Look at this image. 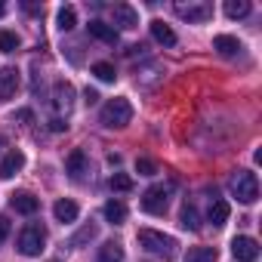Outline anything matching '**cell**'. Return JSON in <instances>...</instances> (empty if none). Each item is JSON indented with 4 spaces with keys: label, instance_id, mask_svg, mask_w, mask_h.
Masks as SVG:
<instances>
[{
    "label": "cell",
    "instance_id": "6da1fadb",
    "mask_svg": "<svg viewBox=\"0 0 262 262\" xmlns=\"http://www.w3.org/2000/svg\"><path fill=\"white\" fill-rule=\"evenodd\" d=\"M136 237H139V247L148 250V253H155V256H164V259H173L176 256V241L170 234H161L155 228H139Z\"/></svg>",
    "mask_w": 262,
    "mask_h": 262
},
{
    "label": "cell",
    "instance_id": "7a4b0ae2",
    "mask_svg": "<svg viewBox=\"0 0 262 262\" xmlns=\"http://www.w3.org/2000/svg\"><path fill=\"white\" fill-rule=\"evenodd\" d=\"M47 247V228L40 222H31L19 231V241H16V250L22 256H40Z\"/></svg>",
    "mask_w": 262,
    "mask_h": 262
},
{
    "label": "cell",
    "instance_id": "3957f363",
    "mask_svg": "<svg viewBox=\"0 0 262 262\" xmlns=\"http://www.w3.org/2000/svg\"><path fill=\"white\" fill-rule=\"evenodd\" d=\"M99 120H102V126H108V129H120V126H126L129 120H133V105H129L126 99H111V102L102 105Z\"/></svg>",
    "mask_w": 262,
    "mask_h": 262
},
{
    "label": "cell",
    "instance_id": "277c9868",
    "mask_svg": "<svg viewBox=\"0 0 262 262\" xmlns=\"http://www.w3.org/2000/svg\"><path fill=\"white\" fill-rule=\"evenodd\" d=\"M231 194H234L241 204H253V201L259 198V179H256V173L237 170V173L231 176Z\"/></svg>",
    "mask_w": 262,
    "mask_h": 262
},
{
    "label": "cell",
    "instance_id": "5b68a950",
    "mask_svg": "<svg viewBox=\"0 0 262 262\" xmlns=\"http://www.w3.org/2000/svg\"><path fill=\"white\" fill-rule=\"evenodd\" d=\"M167 207H170V188H167V185H151V188L142 194V210H145V213L161 216V213H167Z\"/></svg>",
    "mask_w": 262,
    "mask_h": 262
},
{
    "label": "cell",
    "instance_id": "8992f818",
    "mask_svg": "<svg viewBox=\"0 0 262 262\" xmlns=\"http://www.w3.org/2000/svg\"><path fill=\"white\" fill-rule=\"evenodd\" d=\"M176 16L185 19V22H210L213 19V4L207 0H198V4H176Z\"/></svg>",
    "mask_w": 262,
    "mask_h": 262
},
{
    "label": "cell",
    "instance_id": "52a82bcc",
    "mask_svg": "<svg viewBox=\"0 0 262 262\" xmlns=\"http://www.w3.org/2000/svg\"><path fill=\"white\" fill-rule=\"evenodd\" d=\"M231 253H234L237 262H256L259 259V244L253 237H247V234H237L231 241Z\"/></svg>",
    "mask_w": 262,
    "mask_h": 262
},
{
    "label": "cell",
    "instance_id": "ba28073f",
    "mask_svg": "<svg viewBox=\"0 0 262 262\" xmlns=\"http://www.w3.org/2000/svg\"><path fill=\"white\" fill-rule=\"evenodd\" d=\"M53 105H56V117H62V114H68L71 111V105H74V86L68 83V80H59L56 83V90H53Z\"/></svg>",
    "mask_w": 262,
    "mask_h": 262
},
{
    "label": "cell",
    "instance_id": "9c48e42d",
    "mask_svg": "<svg viewBox=\"0 0 262 262\" xmlns=\"http://www.w3.org/2000/svg\"><path fill=\"white\" fill-rule=\"evenodd\" d=\"M19 68H13V65H7V68H0V102H7V99H13L16 96V90H19Z\"/></svg>",
    "mask_w": 262,
    "mask_h": 262
},
{
    "label": "cell",
    "instance_id": "30bf717a",
    "mask_svg": "<svg viewBox=\"0 0 262 262\" xmlns=\"http://www.w3.org/2000/svg\"><path fill=\"white\" fill-rule=\"evenodd\" d=\"M10 204H13V210L22 213V216H34V213L40 210V198H34L31 191H16V194L10 198Z\"/></svg>",
    "mask_w": 262,
    "mask_h": 262
},
{
    "label": "cell",
    "instance_id": "8fae6325",
    "mask_svg": "<svg viewBox=\"0 0 262 262\" xmlns=\"http://www.w3.org/2000/svg\"><path fill=\"white\" fill-rule=\"evenodd\" d=\"M111 16H114V25H120V28H136L139 25V13L129 4H114Z\"/></svg>",
    "mask_w": 262,
    "mask_h": 262
},
{
    "label": "cell",
    "instance_id": "7c38bea8",
    "mask_svg": "<svg viewBox=\"0 0 262 262\" xmlns=\"http://www.w3.org/2000/svg\"><path fill=\"white\" fill-rule=\"evenodd\" d=\"M22 167H25V155H22L19 148H13V151L4 158V164H0V176H4V179H13Z\"/></svg>",
    "mask_w": 262,
    "mask_h": 262
},
{
    "label": "cell",
    "instance_id": "4fadbf2b",
    "mask_svg": "<svg viewBox=\"0 0 262 262\" xmlns=\"http://www.w3.org/2000/svg\"><path fill=\"white\" fill-rule=\"evenodd\" d=\"M65 173H68L71 179H80V176L86 173V155H83L80 148H74V151L65 158Z\"/></svg>",
    "mask_w": 262,
    "mask_h": 262
},
{
    "label": "cell",
    "instance_id": "5bb4252c",
    "mask_svg": "<svg viewBox=\"0 0 262 262\" xmlns=\"http://www.w3.org/2000/svg\"><path fill=\"white\" fill-rule=\"evenodd\" d=\"M228 213H231V207H228V201H222V198H216L213 204H210V210H207V219L216 225V228H222L225 222H228Z\"/></svg>",
    "mask_w": 262,
    "mask_h": 262
},
{
    "label": "cell",
    "instance_id": "9a60e30c",
    "mask_svg": "<svg viewBox=\"0 0 262 262\" xmlns=\"http://www.w3.org/2000/svg\"><path fill=\"white\" fill-rule=\"evenodd\" d=\"M86 28H90L93 37H99V40H105V43H117V28H114V25H105V22L93 19Z\"/></svg>",
    "mask_w": 262,
    "mask_h": 262
},
{
    "label": "cell",
    "instance_id": "2e32d148",
    "mask_svg": "<svg viewBox=\"0 0 262 262\" xmlns=\"http://www.w3.org/2000/svg\"><path fill=\"white\" fill-rule=\"evenodd\" d=\"M99 262H123V244L120 241H105L99 247Z\"/></svg>",
    "mask_w": 262,
    "mask_h": 262
},
{
    "label": "cell",
    "instance_id": "e0dca14e",
    "mask_svg": "<svg viewBox=\"0 0 262 262\" xmlns=\"http://www.w3.org/2000/svg\"><path fill=\"white\" fill-rule=\"evenodd\" d=\"M185 262H219V250L216 247H191L185 253Z\"/></svg>",
    "mask_w": 262,
    "mask_h": 262
},
{
    "label": "cell",
    "instance_id": "ac0fdd59",
    "mask_svg": "<svg viewBox=\"0 0 262 262\" xmlns=\"http://www.w3.org/2000/svg\"><path fill=\"white\" fill-rule=\"evenodd\" d=\"M151 37L158 40V43H164V47H173L176 43V34H173V28L167 25V22H151Z\"/></svg>",
    "mask_w": 262,
    "mask_h": 262
},
{
    "label": "cell",
    "instance_id": "d6986e66",
    "mask_svg": "<svg viewBox=\"0 0 262 262\" xmlns=\"http://www.w3.org/2000/svg\"><path fill=\"white\" fill-rule=\"evenodd\" d=\"M53 213H56V219H59V222H74L80 210H77V204H74V201H68V198H65V201H56Z\"/></svg>",
    "mask_w": 262,
    "mask_h": 262
},
{
    "label": "cell",
    "instance_id": "ffe728a7",
    "mask_svg": "<svg viewBox=\"0 0 262 262\" xmlns=\"http://www.w3.org/2000/svg\"><path fill=\"white\" fill-rule=\"evenodd\" d=\"M213 47H216L222 56H237V53H241V40L231 37V34H219V37L213 40Z\"/></svg>",
    "mask_w": 262,
    "mask_h": 262
},
{
    "label": "cell",
    "instance_id": "44dd1931",
    "mask_svg": "<svg viewBox=\"0 0 262 262\" xmlns=\"http://www.w3.org/2000/svg\"><path fill=\"white\" fill-rule=\"evenodd\" d=\"M102 213H105V219H108L111 225H120V222L126 219V207H123L120 201H108V204L102 207Z\"/></svg>",
    "mask_w": 262,
    "mask_h": 262
},
{
    "label": "cell",
    "instance_id": "7402d4cb",
    "mask_svg": "<svg viewBox=\"0 0 262 262\" xmlns=\"http://www.w3.org/2000/svg\"><path fill=\"white\" fill-rule=\"evenodd\" d=\"M56 22H59L62 31H71V28L77 25V10H74V7H62L59 16H56Z\"/></svg>",
    "mask_w": 262,
    "mask_h": 262
},
{
    "label": "cell",
    "instance_id": "603a6c76",
    "mask_svg": "<svg viewBox=\"0 0 262 262\" xmlns=\"http://www.w3.org/2000/svg\"><path fill=\"white\" fill-rule=\"evenodd\" d=\"M179 222H182V228H191V231H198V228H201V222H198V207H194V204H185V207H182V216H179Z\"/></svg>",
    "mask_w": 262,
    "mask_h": 262
},
{
    "label": "cell",
    "instance_id": "cb8c5ba5",
    "mask_svg": "<svg viewBox=\"0 0 262 262\" xmlns=\"http://www.w3.org/2000/svg\"><path fill=\"white\" fill-rule=\"evenodd\" d=\"M250 13V4H247V0H228V4H225V16L228 19H244Z\"/></svg>",
    "mask_w": 262,
    "mask_h": 262
},
{
    "label": "cell",
    "instance_id": "d4e9b609",
    "mask_svg": "<svg viewBox=\"0 0 262 262\" xmlns=\"http://www.w3.org/2000/svg\"><path fill=\"white\" fill-rule=\"evenodd\" d=\"M93 74H96L99 80H105V83H114V80H117V71H114L111 62H96V65H93Z\"/></svg>",
    "mask_w": 262,
    "mask_h": 262
},
{
    "label": "cell",
    "instance_id": "484cf974",
    "mask_svg": "<svg viewBox=\"0 0 262 262\" xmlns=\"http://www.w3.org/2000/svg\"><path fill=\"white\" fill-rule=\"evenodd\" d=\"M96 231H99V228H96L93 222H90V225H83V228H80V231L68 241V247H83L86 241H93V237H96Z\"/></svg>",
    "mask_w": 262,
    "mask_h": 262
},
{
    "label": "cell",
    "instance_id": "4316f807",
    "mask_svg": "<svg viewBox=\"0 0 262 262\" xmlns=\"http://www.w3.org/2000/svg\"><path fill=\"white\" fill-rule=\"evenodd\" d=\"M16 50H19V34L0 31V53H16Z\"/></svg>",
    "mask_w": 262,
    "mask_h": 262
},
{
    "label": "cell",
    "instance_id": "83f0119b",
    "mask_svg": "<svg viewBox=\"0 0 262 262\" xmlns=\"http://www.w3.org/2000/svg\"><path fill=\"white\" fill-rule=\"evenodd\" d=\"M108 185H111L114 191H129V188H133V179H129L126 173H114V176L108 179Z\"/></svg>",
    "mask_w": 262,
    "mask_h": 262
},
{
    "label": "cell",
    "instance_id": "f1b7e54d",
    "mask_svg": "<svg viewBox=\"0 0 262 262\" xmlns=\"http://www.w3.org/2000/svg\"><path fill=\"white\" fill-rule=\"evenodd\" d=\"M136 173H139V176H155V173H158V164H155L151 158H139V161H136Z\"/></svg>",
    "mask_w": 262,
    "mask_h": 262
},
{
    "label": "cell",
    "instance_id": "f546056e",
    "mask_svg": "<svg viewBox=\"0 0 262 262\" xmlns=\"http://www.w3.org/2000/svg\"><path fill=\"white\" fill-rule=\"evenodd\" d=\"M50 129H53V133H62V129H68L65 117H53V120H50Z\"/></svg>",
    "mask_w": 262,
    "mask_h": 262
},
{
    "label": "cell",
    "instance_id": "4dcf8cb0",
    "mask_svg": "<svg viewBox=\"0 0 262 262\" xmlns=\"http://www.w3.org/2000/svg\"><path fill=\"white\" fill-rule=\"evenodd\" d=\"M10 237V219L7 216H0V244H4Z\"/></svg>",
    "mask_w": 262,
    "mask_h": 262
},
{
    "label": "cell",
    "instance_id": "1f68e13d",
    "mask_svg": "<svg viewBox=\"0 0 262 262\" xmlns=\"http://www.w3.org/2000/svg\"><path fill=\"white\" fill-rule=\"evenodd\" d=\"M16 120H19V123H31V120H34V114H31L28 108H22V111H16Z\"/></svg>",
    "mask_w": 262,
    "mask_h": 262
},
{
    "label": "cell",
    "instance_id": "d6a6232c",
    "mask_svg": "<svg viewBox=\"0 0 262 262\" xmlns=\"http://www.w3.org/2000/svg\"><path fill=\"white\" fill-rule=\"evenodd\" d=\"M83 99H86V105H96V102H99V93L86 86V90H83Z\"/></svg>",
    "mask_w": 262,
    "mask_h": 262
},
{
    "label": "cell",
    "instance_id": "836d02e7",
    "mask_svg": "<svg viewBox=\"0 0 262 262\" xmlns=\"http://www.w3.org/2000/svg\"><path fill=\"white\" fill-rule=\"evenodd\" d=\"M4 13H7V7H4V4H0V16H4Z\"/></svg>",
    "mask_w": 262,
    "mask_h": 262
},
{
    "label": "cell",
    "instance_id": "e575fe53",
    "mask_svg": "<svg viewBox=\"0 0 262 262\" xmlns=\"http://www.w3.org/2000/svg\"><path fill=\"white\" fill-rule=\"evenodd\" d=\"M4 145H7V139H4V136H0V148H4Z\"/></svg>",
    "mask_w": 262,
    "mask_h": 262
}]
</instances>
